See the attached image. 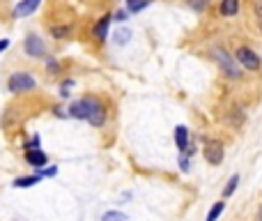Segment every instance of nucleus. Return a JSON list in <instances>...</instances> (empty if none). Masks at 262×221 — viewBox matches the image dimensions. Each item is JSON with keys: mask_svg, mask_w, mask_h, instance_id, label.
<instances>
[{"mask_svg": "<svg viewBox=\"0 0 262 221\" xmlns=\"http://www.w3.org/2000/svg\"><path fill=\"white\" fill-rule=\"evenodd\" d=\"M7 85H9L12 92H28V90H32L37 83L28 72H16V74H12V78H9Z\"/></svg>", "mask_w": 262, "mask_h": 221, "instance_id": "4", "label": "nucleus"}, {"mask_svg": "<svg viewBox=\"0 0 262 221\" xmlns=\"http://www.w3.org/2000/svg\"><path fill=\"white\" fill-rule=\"evenodd\" d=\"M223 207H225V203L223 201H219V203H214V207L209 210V214H207V221H216L221 216V212H223Z\"/></svg>", "mask_w": 262, "mask_h": 221, "instance_id": "16", "label": "nucleus"}, {"mask_svg": "<svg viewBox=\"0 0 262 221\" xmlns=\"http://www.w3.org/2000/svg\"><path fill=\"white\" fill-rule=\"evenodd\" d=\"M255 18H257V26L262 28V0H255Z\"/></svg>", "mask_w": 262, "mask_h": 221, "instance_id": "20", "label": "nucleus"}, {"mask_svg": "<svg viewBox=\"0 0 262 221\" xmlns=\"http://www.w3.org/2000/svg\"><path fill=\"white\" fill-rule=\"evenodd\" d=\"M55 173H58V168H55V166H51V168H44V170H41V178H53V175Z\"/></svg>", "mask_w": 262, "mask_h": 221, "instance_id": "22", "label": "nucleus"}, {"mask_svg": "<svg viewBox=\"0 0 262 221\" xmlns=\"http://www.w3.org/2000/svg\"><path fill=\"white\" fill-rule=\"evenodd\" d=\"M205 159L209 161L211 166H219L223 161V143L211 138V141L205 143Z\"/></svg>", "mask_w": 262, "mask_h": 221, "instance_id": "5", "label": "nucleus"}, {"mask_svg": "<svg viewBox=\"0 0 262 221\" xmlns=\"http://www.w3.org/2000/svg\"><path fill=\"white\" fill-rule=\"evenodd\" d=\"M7 46H9V39H0V53H3Z\"/></svg>", "mask_w": 262, "mask_h": 221, "instance_id": "24", "label": "nucleus"}, {"mask_svg": "<svg viewBox=\"0 0 262 221\" xmlns=\"http://www.w3.org/2000/svg\"><path fill=\"white\" fill-rule=\"evenodd\" d=\"M69 115L78 120H87L92 127H101L106 122V113H104V106H101L99 99L94 97H83V99L74 101L72 108H69Z\"/></svg>", "mask_w": 262, "mask_h": 221, "instance_id": "1", "label": "nucleus"}, {"mask_svg": "<svg viewBox=\"0 0 262 221\" xmlns=\"http://www.w3.org/2000/svg\"><path fill=\"white\" fill-rule=\"evenodd\" d=\"M234 60H237L244 69H248V72H257V69H260V58H257V53L253 49H248V46H242V49L234 53Z\"/></svg>", "mask_w": 262, "mask_h": 221, "instance_id": "2", "label": "nucleus"}, {"mask_svg": "<svg viewBox=\"0 0 262 221\" xmlns=\"http://www.w3.org/2000/svg\"><path fill=\"white\" fill-rule=\"evenodd\" d=\"M108 26H110V16L106 14V16H101L99 21H97V26H94V37L99 41H104L106 37H108Z\"/></svg>", "mask_w": 262, "mask_h": 221, "instance_id": "10", "label": "nucleus"}, {"mask_svg": "<svg viewBox=\"0 0 262 221\" xmlns=\"http://www.w3.org/2000/svg\"><path fill=\"white\" fill-rule=\"evenodd\" d=\"M69 32H72L69 26H53L51 28V35H53L55 39H64V37H69Z\"/></svg>", "mask_w": 262, "mask_h": 221, "instance_id": "14", "label": "nucleus"}, {"mask_svg": "<svg viewBox=\"0 0 262 221\" xmlns=\"http://www.w3.org/2000/svg\"><path fill=\"white\" fill-rule=\"evenodd\" d=\"M129 39H131V30H127V28L115 32V41H117V44H127Z\"/></svg>", "mask_w": 262, "mask_h": 221, "instance_id": "18", "label": "nucleus"}, {"mask_svg": "<svg viewBox=\"0 0 262 221\" xmlns=\"http://www.w3.org/2000/svg\"><path fill=\"white\" fill-rule=\"evenodd\" d=\"M26 159L30 166H35V168H41V166H46V161H49V157L44 154V152L39 150V147H32V150L26 152Z\"/></svg>", "mask_w": 262, "mask_h": 221, "instance_id": "8", "label": "nucleus"}, {"mask_svg": "<svg viewBox=\"0 0 262 221\" xmlns=\"http://www.w3.org/2000/svg\"><path fill=\"white\" fill-rule=\"evenodd\" d=\"M150 3H152V0H127V12L138 14L140 9H145Z\"/></svg>", "mask_w": 262, "mask_h": 221, "instance_id": "13", "label": "nucleus"}, {"mask_svg": "<svg viewBox=\"0 0 262 221\" xmlns=\"http://www.w3.org/2000/svg\"><path fill=\"white\" fill-rule=\"evenodd\" d=\"M219 9H221V14H223V16H234V14H237V9H239V0H223Z\"/></svg>", "mask_w": 262, "mask_h": 221, "instance_id": "11", "label": "nucleus"}, {"mask_svg": "<svg viewBox=\"0 0 262 221\" xmlns=\"http://www.w3.org/2000/svg\"><path fill=\"white\" fill-rule=\"evenodd\" d=\"M39 3H41V0H21V3L16 5V9H14V16H16V18L30 16V14L39 7Z\"/></svg>", "mask_w": 262, "mask_h": 221, "instance_id": "7", "label": "nucleus"}, {"mask_svg": "<svg viewBox=\"0 0 262 221\" xmlns=\"http://www.w3.org/2000/svg\"><path fill=\"white\" fill-rule=\"evenodd\" d=\"M41 180V175L37 173V175H30V178H18L16 182H14V187L16 189H28V187H32V184H37Z\"/></svg>", "mask_w": 262, "mask_h": 221, "instance_id": "12", "label": "nucleus"}, {"mask_svg": "<svg viewBox=\"0 0 262 221\" xmlns=\"http://www.w3.org/2000/svg\"><path fill=\"white\" fill-rule=\"evenodd\" d=\"M237 182H239V175H232V178L228 180V184H225V189H223V196L225 198L234 193V189H237Z\"/></svg>", "mask_w": 262, "mask_h": 221, "instance_id": "17", "label": "nucleus"}, {"mask_svg": "<svg viewBox=\"0 0 262 221\" xmlns=\"http://www.w3.org/2000/svg\"><path fill=\"white\" fill-rule=\"evenodd\" d=\"M205 5H207V0H191V7L198 9V12H202V9H205Z\"/></svg>", "mask_w": 262, "mask_h": 221, "instance_id": "23", "label": "nucleus"}, {"mask_svg": "<svg viewBox=\"0 0 262 221\" xmlns=\"http://www.w3.org/2000/svg\"><path fill=\"white\" fill-rule=\"evenodd\" d=\"M211 53H214L216 62H219L221 67H223V72L228 74L230 78H239V76H242V74H239V67H237V62H234V60L230 58V55L225 53L223 49H219V46H214V49H211Z\"/></svg>", "mask_w": 262, "mask_h": 221, "instance_id": "3", "label": "nucleus"}, {"mask_svg": "<svg viewBox=\"0 0 262 221\" xmlns=\"http://www.w3.org/2000/svg\"><path fill=\"white\" fill-rule=\"evenodd\" d=\"M179 168H182L184 173H188V170H191V159H188V154H184L182 159H179Z\"/></svg>", "mask_w": 262, "mask_h": 221, "instance_id": "19", "label": "nucleus"}, {"mask_svg": "<svg viewBox=\"0 0 262 221\" xmlns=\"http://www.w3.org/2000/svg\"><path fill=\"white\" fill-rule=\"evenodd\" d=\"M26 53L32 55V58H44L46 55V44L37 35H28L26 37Z\"/></svg>", "mask_w": 262, "mask_h": 221, "instance_id": "6", "label": "nucleus"}, {"mask_svg": "<svg viewBox=\"0 0 262 221\" xmlns=\"http://www.w3.org/2000/svg\"><path fill=\"white\" fill-rule=\"evenodd\" d=\"M127 14H129L127 9H117V12H115V16H113V18H115V21H120V23H122V21H127Z\"/></svg>", "mask_w": 262, "mask_h": 221, "instance_id": "21", "label": "nucleus"}, {"mask_svg": "<svg viewBox=\"0 0 262 221\" xmlns=\"http://www.w3.org/2000/svg\"><path fill=\"white\" fill-rule=\"evenodd\" d=\"M101 221H127V214H122L117 210H110L106 214H101Z\"/></svg>", "mask_w": 262, "mask_h": 221, "instance_id": "15", "label": "nucleus"}, {"mask_svg": "<svg viewBox=\"0 0 262 221\" xmlns=\"http://www.w3.org/2000/svg\"><path fill=\"white\" fill-rule=\"evenodd\" d=\"M175 143H177V147H179L182 152L188 150V129L184 127V124L175 127Z\"/></svg>", "mask_w": 262, "mask_h": 221, "instance_id": "9", "label": "nucleus"}]
</instances>
